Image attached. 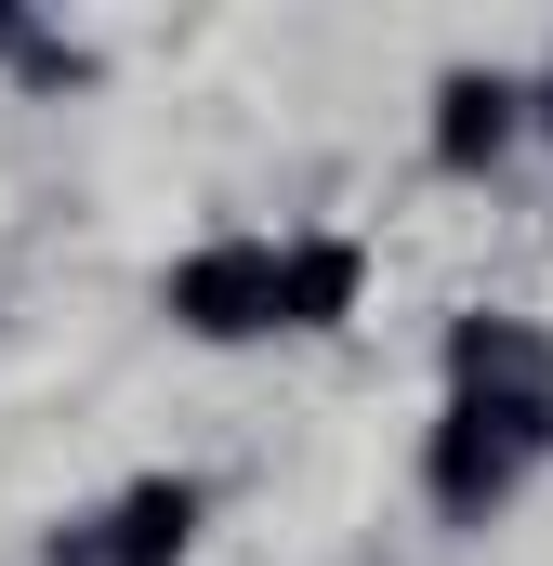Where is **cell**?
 Returning <instances> with one entry per match:
<instances>
[{"mask_svg":"<svg viewBox=\"0 0 553 566\" xmlns=\"http://www.w3.org/2000/svg\"><path fill=\"white\" fill-rule=\"evenodd\" d=\"M0 40H13V13H0Z\"/></svg>","mask_w":553,"mask_h":566,"instance_id":"cell-6","label":"cell"},{"mask_svg":"<svg viewBox=\"0 0 553 566\" xmlns=\"http://www.w3.org/2000/svg\"><path fill=\"white\" fill-rule=\"evenodd\" d=\"M185 527H198V488H185V474H145L133 501H119V527H106V554L119 566H171Z\"/></svg>","mask_w":553,"mask_h":566,"instance_id":"cell-3","label":"cell"},{"mask_svg":"<svg viewBox=\"0 0 553 566\" xmlns=\"http://www.w3.org/2000/svg\"><path fill=\"white\" fill-rule=\"evenodd\" d=\"M553 434V396H461L448 422H435V501L474 527L501 488H514V461Z\"/></svg>","mask_w":553,"mask_h":566,"instance_id":"cell-1","label":"cell"},{"mask_svg":"<svg viewBox=\"0 0 553 566\" xmlns=\"http://www.w3.org/2000/svg\"><path fill=\"white\" fill-rule=\"evenodd\" d=\"M171 316L198 343H238V329H276V251L225 238V251H185L171 264Z\"/></svg>","mask_w":553,"mask_h":566,"instance_id":"cell-2","label":"cell"},{"mask_svg":"<svg viewBox=\"0 0 553 566\" xmlns=\"http://www.w3.org/2000/svg\"><path fill=\"white\" fill-rule=\"evenodd\" d=\"M356 277H369V264H356L343 238H316V251H276V316H290V329H330V316L356 303Z\"/></svg>","mask_w":553,"mask_h":566,"instance_id":"cell-5","label":"cell"},{"mask_svg":"<svg viewBox=\"0 0 553 566\" xmlns=\"http://www.w3.org/2000/svg\"><path fill=\"white\" fill-rule=\"evenodd\" d=\"M501 133H514V93L461 66V80L435 93V158H448V171H474V158H501Z\"/></svg>","mask_w":553,"mask_h":566,"instance_id":"cell-4","label":"cell"}]
</instances>
